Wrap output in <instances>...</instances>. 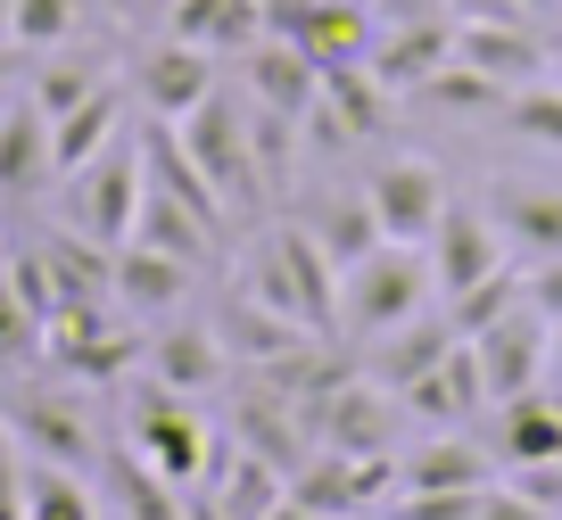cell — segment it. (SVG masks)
Listing matches in <instances>:
<instances>
[{"label":"cell","instance_id":"obj_30","mask_svg":"<svg viewBox=\"0 0 562 520\" xmlns=\"http://www.w3.org/2000/svg\"><path fill=\"white\" fill-rule=\"evenodd\" d=\"M100 83H116V75H108L100 58H67V50H50V58H42V75H34V91H25V100H34L42 116L58 124L67 108H83V100H91Z\"/></svg>","mask_w":562,"mask_h":520},{"label":"cell","instance_id":"obj_6","mask_svg":"<svg viewBox=\"0 0 562 520\" xmlns=\"http://www.w3.org/2000/svg\"><path fill=\"white\" fill-rule=\"evenodd\" d=\"M0 414H9V430H18L25 463H58V471H91V463H100L91 414L67 397V388H18Z\"/></svg>","mask_w":562,"mask_h":520},{"label":"cell","instance_id":"obj_35","mask_svg":"<svg viewBox=\"0 0 562 520\" xmlns=\"http://www.w3.org/2000/svg\"><path fill=\"white\" fill-rule=\"evenodd\" d=\"M0 520H25V446L0 414Z\"/></svg>","mask_w":562,"mask_h":520},{"label":"cell","instance_id":"obj_46","mask_svg":"<svg viewBox=\"0 0 562 520\" xmlns=\"http://www.w3.org/2000/svg\"><path fill=\"white\" fill-rule=\"evenodd\" d=\"M554 34H562V25H554Z\"/></svg>","mask_w":562,"mask_h":520},{"label":"cell","instance_id":"obj_26","mask_svg":"<svg viewBox=\"0 0 562 520\" xmlns=\"http://www.w3.org/2000/svg\"><path fill=\"white\" fill-rule=\"evenodd\" d=\"M562 454V414L546 388H529V397H505L496 405V463H554Z\"/></svg>","mask_w":562,"mask_h":520},{"label":"cell","instance_id":"obj_5","mask_svg":"<svg viewBox=\"0 0 562 520\" xmlns=\"http://www.w3.org/2000/svg\"><path fill=\"white\" fill-rule=\"evenodd\" d=\"M306 430H315V446H339V454H381V446H397V430H405V405L389 397L381 381H364V372H339L331 388H323L315 405H306Z\"/></svg>","mask_w":562,"mask_h":520},{"label":"cell","instance_id":"obj_33","mask_svg":"<svg viewBox=\"0 0 562 520\" xmlns=\"http://www.w3.org/2000/svg\"><path fill=\"white\" fill-rule=\"evenodd\" d=\"M439 306H447V323H456V339H472V330H488L496 314H513V306H521V273L505 264V273L472 281L463 297H439Z\"/></svg>","mask_w":562,"mask_h":520},{"label":"cell","instance_id":"obj_23","mask_svg":"<svg viewBox=\"0 0 562 520\" xmlns=\"http://www.w3.org/2000/svg\"><path fill=\"white\" fill-rule=\"evenodd\" d=\"M323 116L348 133V149H372V140L389 133V116H397V91H389L364 58H356V67H323Z\"/></svg>","mask_w":562,"mask_h":520},{"label":"cell","instance_id":"obj_40","mask_svg":"<svg viewBox=\"0 0 562 520\" xmlns=\"http://www.w3.org/2000/svg\"><path fill=\"white\" fill-rule=\"evenodd\" d=\"M273 520H315V512H306L299 496H281V504H273Z\"/></svg>","mask_w":562,"mask_h":520},{"label":"cell","instance_id":"obj_21","mask_svg":"<svg viewBox=\"0 0 562 520\" xmlns=\"http://www.w3.org/2000/svg\"><path fill=\"white\" fill-rule=\"evenodd\" d=\"M240 67H248V100L273 108V116H299L306 124V108L323 100V67L299 50V42H281V34H265Z\"/></svg>","mask_w":562,"mask_h":520},{"label":"cell","instance_id":"obj_12","mask_svg":"<svg viewBox=\"0 0 562 520\" xmlns=\"http://www.w3.org/2000/svg\"><path fill=\"white\" fill-rule=\"evenodd\" d=\"M456 58H463V67H480L488 83H505V91L546 83V75H554V42H546V25H529V18L456 25Z\"/></svg>","mask_w":562,"mask_h":520},{"label":"cell","instance_id":"obj_38","mask_svg":"<svg viewBox=\"0 0 562 520\" xmlns=\"http://www.w3.org/2000/svg\"><path fill=\"white\" fill-rule=\"evenodd\" d=\"M456 25H488V18H521V0H447Z\"/></svg>","mask_w":562,"mask_h":520},{"label":"cell","instance_id":"obj_19","mask_svg":"<svg viewBox=\"0 0 562 520\" xmlns=\"http://www.w3.org/2000/svg\"><path fill=\"white\" fill-rule=\"evenodd\" d=\"M215 339H224V355H232V364L265 372V364H281V355H299V347H315V330L232 290V297H224V314H215Z\"/></svg>","mask_w":562,"mask_h":520},{"label":"cell","instance_id":"obj_1","mask_svg":"<svg viewBox=\"0 0 562 520\" xmlns=\"http://www.w3.org/2000/svg\"><path fill=\"white\" fill-rule=\"evenodd\" d=\"M439 297V281H430V257L405 240H381L364 264H348L339 273V339H381L389 323H405V314H422Z\"/></svg>","mask_w":562,"mask_h":520},{"label":"cell","instance_id":"obj_41","mask_svg":"<svg viewBox=\"0 0 562 520\" xmlns=\"http://www.w3.org/2000/svg\"><path fill=\"white\" fill-rule=\"evenodd\" d=\"M546 355H554V372H562V314L546 323Z\"/></svg>","mask_w":562,"mask_h":520},{"label":"cell","instance_id":"obj_45","mask_svg":"<svg viewBox=\"0 0 562 520\" xmlns=\"http://www.w3.org/2000/svg\"><path fill=\"white\" fill-rule=\"evenodd\" d=\"M364 9H372V0H364Z\"/></svg>","mask_w":562,"mask_h":520},{"label":"cell","instance_id":"obj_16","mask_svg":"<svg viewBox=\"0 0 562 520\" xmlns=\"http://www.w3.org/2000/svg\"><path fill=\"white\" fill-rule=\"evenodd\" d=\"M140 364H149L158 388H175V397H207V388L232 381V355H224V339H215V323H166L158 339L140 347Z\"/></svg>","mask_w":562,"mask_h":520},{"label":"cell","instance_id":"obj_4","mask_svg":"<svg viewBox=\"0 0 562 520\" xmlns=\"http://www.w3.org/2000/svg\"><path fill=\"white\" fill-rule=\"evenodd\" d=\"M133 454L175 487H207V471H215L207 421L191 414V397H175V388H158V381L133 388Z\"/></svg>","mask_w":562,"mask_h":520},{"label":"cell","instance_id":"obj_44","mask_svg":"<svg viewBox=\"0 0 562 520\" xmlns=\"http://www.w3.org/2000/svg\"><path fill=\"white\" fill-rule=\"evenodd\" d=\"M554 414H562V388H554Z\"/></svg>","mask_w":562,"mask_h":520},{"label":"cell","instance_id":"obj_42","mask_svg":"<svg viewBox=\"0 0 562 520\" xmlns=\"http://www.w3.org/2000/svg\"><path fill=\"white\" fill-rule=\"evenodd\" d=\"M9 9H18V0H0V42H9Z\"/></svg>","mask_w":562,"mask_h":520},{"label":"cell","instance_id":"obj_15","mask_svg":"<svg viewBox=\"0 0 562 520\" xmlns=\"http://www.w3.org/2000/svg\"><path fill=\"white\" fill-rule=\"evenodd\" d=\"M480 207L505 231L513 257H562V182H513V173H496Z\"/></svg>","mask_w":562,"mask_h":520},{"label":"cell","instance_id":"obj_9","mask_svg":"<svg viewBox=\"0 0 562 520\" xmlns=\"http://www.w3.org/2000/svg\"><path fill=\"white\" fill-rule=\"evenodd\" d=\"M364 199H372V215H381V240L422 248L430 224L447 215V173L430 166V157H381V166L364 173Z\"/></svg>","mask_w":562,"mask_h":520},{"label":"cell","instance_id":"obj_27","mask_svg":"<svg viewBox=\"0 0 562 520\" xmlns=\"http://www.w3.org/2000/svg\"><path fill=\"white\" fill-rule=\"evenodd\" d=\"M248 149H257V173H265V191H290L299 182V149H306V124L299 116H273V108L248 100Z\"/></svg>","mask_w":562,"mask_h":520},{"label":"cell","instance_id":"obj_25","mask_svg":"<svg viewBox=\"0 0 562 520\" xmlns=\"http://www.w3.org/2000/svg\"><path fill=\"white\" fill-rule=\"evenodd\" d=\"M124 140V83H100L83 108H67V116L50 124V166H58V182L67 173H83L100 149H116Z\"/></svg>","mask_w":562,"mask_h":520},{"label":"cell","instance_id":"obj_39","mask_svg":"<svg viewBox=\"0 0 562 520\" xmlns=\"http://www.w3.org/2000/svg\"><path fill=\"white\" fill-rule=\"evenodd\" d=\"M521 18H529V25H546V34H554V25H562V0H521Z\"/></svg>","mask_w":562,"mask_h":520},{"label":"cell","instance_id":"obj_36","mask_svg":"<svg viewBox=\"0 0 562 520\" xmlns=\"http://www.w3.org/2000/svg\"><path fill=\"white\" fill-rule=\"evenodd\" d=\"M521 297L554 323V314H562V257H529V264H521Z\"/></svg>","mask_w":562,"mask_h":520},{"label":"cell","instance_id":"obj_17","mask_svg":"<svg viewBox=\"0 0 562 520\" xmlns=\"http://www.w3.org/2000/svg\"><path fill=\"white\" fill-rule=\"evenodd\" d=\"M158 18L175 42L207 58H248L265 42V0H158Z\"/></svg>","mask_w":562,"mask_h":520},{"label":"cell","instance_id":"obj_28","mask_svg":"<svg viewBox=\"0 0 562 520\" xmlns=\"http://www.w3.org/2000/svg\"><path fill=\"white\" fill-rule=\"evenodd\" d=\"M83 18H91V0H18V9H9V42H18L25 58H50V50H67V42L83 34Z\"/></svg>","mask_w":562,"mask_h":520},{"label":"cell","instance_id":"obj_24","mask_svg":"<svg viewBox=\"0 0 562 520\" xmlns=\"http://www.w3.org/2000/svg\"><path fill=\"white\" fill-rule=\"evenodd\" d=\"M299 224L315 231V248L348 273V264H364L372 248H381V215H372V199L364 191H315L299 207Z\"/></svg>","mask_w":562,"mask_h":520},{"label":"cell","instance_id":"obj_3","mask_svg":"<svg viewBox=\"0 0 562 520\" xmlns=\"http://www.w3.org/2000/svg\"><path fill=\"white\" fill-rule=\"evenodd\" d=\"M67 191V231H83L91 248H124L140 224V191H149V173H140V140H116L100 149L83 173L58 182Z\"/></svg>","mask_w":562,"mask_h":520},{"label":"cell","instance_id":"obj_2","mask_svg":"<svg viewBox=\"0 0 562 520\" xmlns=\"http://www.w3.org/2000/svg\"><path fill=\"white\" fill-rule=\"evenodd\" d=\"M175 140L191 149V166L207 173V191L224 199V215H265L273 207V191H265V173H257V149H248V100L215 91L207 108H191V116L175 124Z\"/></svg>","mask_w":562,"mask_h":520},{"label":"cell","instance_id":"obj_18","mask_svg":"<svg viewBox=\"0 0 562 520\" xmlns=\"http://www.w3.org/2000/svg\"><path fill=\"white\" fill-rule=\"evenodd\" d=\"M58 182L50 166V116H42L34 100L0 108V207H25V199H42Z\"/></svg>","mask_w":562,"mask_h":520},{"label":"cell","instance_id":"obj_7","mask_svg":"<svg viewBox=\"0 0 562 520\" xmlns=\"http://www.w3.org/2000/svg\"><path fill=\"white\" fill-rule=\"evenodd\" d=\"M472 355H480V381H488V414H496L505 397L546 388V372H554V355H546V314L521 297V306L496 314L488 330H472Z\"/></svg>","mask_w":562,"mask_h":520},{"label":"cell","instance_id":"obj_14","mask_svg":"<svg viewBox=\"0 0 562 520\" xmlns=\"http://www.w3.org/2000/svg\"><path fill=\"white\" fill-rule=\"evenodd\" d=\"M447 58H456V18H381L364 67L381 75L389 91H422Z\"/></svg>","mask_w":562,"mask_h":520},{"label":"cell","instance_id":"obj_13","mask_svg":"<svg viewBox=\"0 0 562 520\" xmlns=\"http://www.w3.org/2000/svg\"><path fill=\"white\" fill-rule=\"evenodd\" d=\"M397 405H405V421H414V430H472V421L488 414V381H480L472 339L447 347L439 372H422L414 388H397Z\"/></svg>","mask_w":562,"mask_h":520},{"label":"cell","instance_id":"obj_43","mask_svg":"<svg viewBox=\"0 0 562 520\" xmlns=\"http://www.w3.org/2000/svg\"><path fill=\"white\" fill-rule=\"evenodd\" d=\"M554 83H562V42H554Z\"/></svg>","mask_w":562,"mask_h":520},{"label":"cell","instance_id":"obj_11","mask_svg":"<svg viewBox=\"0 0 562 520\" xmlns=\"http://www.w3.org/2000/svg\"><path fill=\"white\" fill-rule=\"evenodd\" d=\"M447 347H456V323H447V306H422V314H405V323H389L381 339L356 347V372H364V381H381L389 397H397V388H414L422 372H439V364H447Z\"/></svg>","mask_w":562,"mask_h":520},{"label":"cell","instance_id":"obj_10","mask_svg":"<svg viewBox=\"0 0 562 520\" xmlns=\"http://www.w3.org/2000/svg\"><path fill=\"white\" fill-rule=\"evenodd\" d=\"M215 58L207 50H191V42H175V34H158L149 50L133 58V100L149 108L158 124H182L191 108H207L215 100Z\"/></svg>","mask_w":562,"mask_h":520},{"label":"cell","instance_id":"obj_31","mask_svg":"<svg viewBox=\"0 0 562 520\" xmlns=\"http://www.w3.org/2000/svg\"><path fill=\"white\" fill-rule=\"evenodd\" d=\"M25 520H100L83 471H58V463H25Z\"/></svg>","mask_w":562,"mask_h":520},{"label":"cell","instance_id":"obj_34","mask_svg":"<svg viewBox=\"0 0 562 520\" xmlns=\"http://www.w3.org/2000/svg\"><path fill=\"white\" fill-rule=\"evenodd\" d=\"M488 487H397V496L381 504V520H480V496H488Z\"/></svg>","mask_w":562,"mask_h":520},{"label":"cell","instance_id":"obj_37","mask_svg":"<svg viewBox=\"0 0 562 520\" xmlns=\"http://www.w3.org/2000/svg\"><path fill=\"white\" fill-rule=\"evenodd\" d=\"M480 520H562V512H546V504H529L521 487H505V479H496L488 496H480Z\"/></svg>","mask_w":562,"mask_h":520},{"label":"cell","instance_id":"obj_8","mask_svg":"<svg viewBox=\"0 0 562 520\" xmlns=\"http://www.w3.org/2000/svg\"><path fill=\"white\" fill-rule=\"evenodd\" d=\"M422 257H430V281H439V297H463L472 281L505 273L513 248H505V231L488 224V207H463V199H447V215L430 224Z\"/></svg>","mask_w":562,"mask_h":520},{"label":"cell","instance_id":"obj_22","mask_svg":"<svg viewBox=\"0 0 562 520\" xmlns=\"http://www.w3.org/2000/svg\"><path fill=\"white\" fill-rule=\"evenodd\" d=\"M191 281H199V264H182V257H166V248H149V240H124L116 248V306L124 314H182V297H191Z\"/></svg>","mask_w":562,"mask_h":520},{"label":"cell","instance_id":"obj_20","mask_svg":"<svg viewBox=\"0 0 562 520\" xmlns=\"http://www.w3.org/2000/svg\"><path fill=\"white\" fill-rule=\"evenodd\" d=\"M496 471L505 463H496L472 430H422L414 446L397 454V487H488Z\"/></svg>","mask_w":562,"mask_h":520},{"label":"cell","instance_id":"obj_29","mask_svg":"<svg viewBox=\"0 0 562 520\" xmlns=\"http://www.w3.org/2000/svg\"><path fill=\"white\" fill-rule=\"evenodd\" d=\"M496 124H505L513 140H529V149H554L562 157V83L546 75V83H521L496 100Z\"/></svg>","mask_w":562,"mask_h":520},{"label":"cell","instance_id":"obj_32","mask_svg":"<svg viewBox=\"0 0 562 520\" xmlns=\"http://www.w3.org/2000/svg\"><path fill=\"white\" fill-rule=\"evenodd\" d=\"M414 100H430V108H456V116H496V100H505V83H488L480 67H463V58H447L430 83L414 91Z\"/></svg>","mask_w":562,"mask_h":520}]
</instances>
